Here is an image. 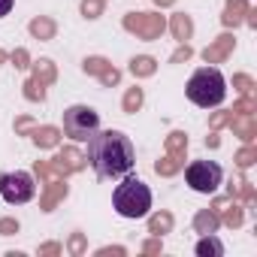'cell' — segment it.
Here are the masks:
<instances>
[{"instance_id":"1","label":"cell","mask_w":257,"mask_h":257,"mask_svg":"<svg viewBox=\"0 0 257 257\" xmlns=\"http://www.w3.org/2000/svg\"><path fill=\"white\" fill-rule=\"evenodd\" d=\"M88 161L100 179H121L127 173H134L137 167V149L131 137H124L121 131H97L88 140Z\"/></svg>"},{"instance_id":"2","label":"cell","mask_w":257,"mask_h":257,"mask_svg":"<svg viewBox=\"0 0 257 257\" xmlns=\"http://www.w3.org/2000/svg\"><path fill=\"white\" fill-rule=\"evenodd\" d=\"M112 206H115V212H118L121 218H131V221L146 218V215L152 212V191H149V185H146L143 179H137V176L127 173V176H121V182L115 185Z\"/></svg>"},{"instance_id":"3","label":"cell","mask_w":257,"mask_h":257,"mask_svg":"<svg viewBox=\"0 0 257 257\" xmlns=\"http://www.w3.org/2000/svg\"><path fill=\"white\" fill-rule=\"evenodd\" d=\"M188 100L191 103H197V106H203V109H215V106H221L224 103V97H227V82H224V76H221V70H215V67H200L191 79H188Z\"/></svg>"},{"instance_id":"4","label":"cell","mask_w":257,"mask_h":257,"mask_svg":"<svg viewBox=\"0 0 257 257\" xmlns=\"http://www.w3.org/2000/svg\"><path fill=\"white\" fill-rule=\"evenodd\" d=\"M100 131V115L91 106H70L64 112V134L76 143H88Z\"/></svg>"},{"instance_id":"5","label":"cell","mask_w":257,"mask_h":257,"mask_svg":"<svg viewBox=\"0 0 257 257\" xmlns=\"http://www.w3.org/2000/svg\"><path fill=\"white\" fill-rule=\"evenodd\" d=\"M34 194H37V185H34V176L31 173L16 170V173H4V176H0V197H4L10 206L31 203Z\"/></svg>"},{"instance_id":"6","label":"cell","mask_w":257,"mask_h":257,"mask_svg":"<svg viewBox=\"0 0 257 257\" xmlns=\"http://www.w3.org/2000/svg\"><path fill=\"white\" fill-rule=\"evenodd\" d=\"M221 179H224V170L215 164V161H194L188 170H185V182L191 185V191L197 194H215L221 188Z\"/></svg>"},{"instance_id":"7","label":"cell","mask_w":257,"mask_h":257,"mask_svg":"<svg viewBox=\"0 0 257 257\" xmlns=\"http://www.w3.org/2000/svg\"><path fill=\"white\" fill-rule=\"evenodd\" d=\"M224 254V245L218 236H206L197 242V257H221Z\"/></svg>"},{"instance_id":"8","label":"cell","mask_w":257,"mask_h":257,"mask_svg":"<svg viewBox=\"0 0 257 257\" xmlns=\"http://www.w3.org/2000/svg\"><path fill=\"white\" fill-rule=\"evenodd\" d=\"M13 4H16V0H0V19H7L13 13Z\"/></svg>"}]
</instances>
